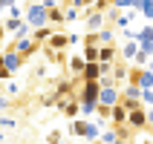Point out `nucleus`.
Returning <instances> with one entry per match:
<instances>
[{"instance_id": "f257e3e1", "label": "nucleus", "mask_w": 153, "mask_h": 144, "mask_svg": "<svg viewBox=\"0 0 153 144\" xmlns=\"http://www.w3.org/2000/svg\"><path fill=\"white\" fill-rule=\"evenodd\" d=\"M69 133L78 136V138H90V141H98V138H101V127L93 124V121H84V118L72 121V124H69Z\"/></svg>"}, {"instance_id": "f03ea898", "label": "nucleus", "mask_w": 153, "mask_h": 144, "mask_svg": "<svg viewBox=\"0 0 153 144\" xmlns=\"http://www.w3.org/2000/svg\"><path fill=\"white\" fill-rule=\"evenodd\" d=\"M23 20L32 29H38V26H46L49 23V9H43V3H29L23 12Z\"/></svg>"}, {"instance_id": "7ed1b4c3", "label": "nucleus", "mask_w": 153, "mask_h": 144, "mask_svg": "<svg viewBox=\"0 0 153 144\" xmlns=\"http://www.w3.org/2000/svg\"><path fill=\"white\" fill-rule=\"evenodd\" d=\"M98 95H101V84L98 81H84L81 89H75V98L81 104H98Z\"/></svg>"}, {"instance_id": "20e7f679", "label": "nucleus", "mask_w": 153, "mask_h": 144, "mask_svg": "<svg viewBox=\"0 0 153 144\" xmlns=\"http://www.w3.org/2000/svg\"><path fill=\"white\" fill-rule=\"evenodd\" d=\"M23 61H26V58H20V55H17V49H12V46H6V49H3V69H6L9 75H15L17 69L23 66Z\"/></svg>"}, {"instance_id": "39448f33", "label": "nucleus", "mask_w": 153, "mask_h": 144, "mask_svg": "<svg viewBox=\"0 0 153 144\" xmlns=\"http://www.w3.org/2000/svg\"><path fill=\"white\" fill-rule=\"evenodd\" d=\"M9 46H12V49H17V55H20V58H29V55H35V52H38V46H41V43H35L32 38H17V41H9Z\"/></svg>"}, {"instance_id": "423d86ee", "label": "nucleus", "mask_w": 153, "mask_h": 144, "mask_svg": "<svg viewBox=\"0 0 153 144\" xmlns=\"http://www.w3.org/2000/svg\"><path fill=\"white\" fill-rule=\"evenodd\" d=\"M119 101H121V92L116 89V84L113 86H101V95H98V104H101V107H116Z\"/></svg>"}, {"instance_id": "0eeeda50", "label": "nucleus", "mask_w": 153, "mask_h": 144, "mask_svg": "<svg viewBox=\"0 0 153 144\" xmlns=\"http://www.w3.org/2000/svg\"><path fill=\"white\" fill-rule=\"evenodd\" d=\"M127 127H130V130H142V127H147V112L142 110V107H136V110H130V112H127Z\"/></svg>"}, {"instance_id": "6e6552de", "label": "nucleus", "mask_w": 153, "mask_h": 144, "mask_svg": "<svg viewBox=\"0 0 153 144\" xmlns=\"http://www.w3.org/2000/svg\"><path fill=\"white\" fill-rule=\"evenodd\" d=\"M72 95H75V81H58L55 84V101H64Z\"/></svg>"}, {"instance_id": "1a4fd4ad", "label": "nucleus", "mask_w": 153, "mask_h": 144, "mask_svg": "<svg viewBox=\"0 0 153 144\" xmlns=\"http://www.w3.org/2000/svg\"><path fill=\"white\" fill-rule=\"evenodd\" d=\"M55 107H58V110L64 112L67 118H75V115H78V110H81V107H78V98H75V95H72V98H64V101H58Z\"/></svg>"}, {"instance_id": "9d476101", "label": "nucleus", "mask_w": 153, "mask_h": 144, "mask_svg": "<svg viewBox=\"0 0 153 144\" xmlns=\"http://www.w3.org/2000/svg\"><path fill=\"white\" fill-rule=\"evenodd\" d=\"M43 46H49V49H55V52H64L69 46V35H64V32H52V38Z\"/></svg>"}, {"instance_id": "9b49d317", "label": "nucleus", "mask_w": 153, "mask_h": 144, "mask_svg": "<svg viewBox=\"0 0 153 144\" xmlns=\"http://www.w3.org/2000/svg\"><path fill=\"white\" fill-rule=\"evenodd\" d=\"M52 32H55V26H49V23H46V26H38V29H32V41L43 46V43L52 38Z\"/></svg>"}, {"instance_id": "f8f14e48", "label": "nucleus", "mask_w": 153, "mask_h": 144, "mask_svg": "<svg viewBox=\"0 0 153 144\" xmlns=\"http://www.w3.org/2000/svg\"><path fill=\"white\" fill-rule=\"evenodd\" d=\"M116 58H119V46L107 43V46H101V49H98V61H101V64H113Z\"/></svg>"}, {"instance_id": "ddd939ff", "label": "nucleus", "mask_w": 153, "mask_h": 144, "mask_svg": "<svg viewBox=\"0 0 153 144\" xmlns=\"http://www.w3.org/2000/svg\"><path fill=\"white\" fill-rule=\"evenodd\" d=\"M110 121L119 127V124H127V110H124V104H116L110 107Z\"/></svg>"}, {"instance_id": "4468645a", "label": "nucleus", "mask_w": 153, "mask_h": 144, "mask_svg": "<svg viewBox=\"0 0 153 144\" xmlns=\"http://www.w3.org/2000/svg\"><path fill=\"white\" fill-rule=\"evenodd\" d=\"M84 66H87L84 55H81V58H78V55H75V58H69V75H72V78H81V75H84Z\"/></svg>"}, {"instance_id": "2eb2a0df", "label": "nucleus", "mask_w": 153, "mask_h": 144, "mask_svg": "<svg viewBox=\"0 0 153 144\" xmlns=\"http://www.w3.org/2000/svg\"><path fill=\"white\" fill-rule=\"evenodd\" d=\"M136 52H139V43H124V46H119V58L121 61H130V58H136Z\"/></svg>"}, {"instance_id": "dca6fc26", "label": "nucleus", "mask_w": 153, "mask_h": 144, "mask_svg": "<svg viewBox=\"0 0 153 144\" xmlns=\"http://www.w3.org/2000/svg\"><path fill=\"white\" fill-rule=\"evenodd\" d=\"M104 15L101 12H93V15H90V20H87V32H98V29H104Z\"/></svg>"}, {"instance_id": "f3484780", "label": "nucleus", "mask_w": 153, "mask_h": 144, "mask_svg": "<svg viewBox=\"0 0 153 144\" xmlns=\"http://www.w3.org/2000/svg\"><path fill=\"white\" fill-rule=\"evenodd\" d=\"M61 23H67V20H64V9L52 6L49 9V26H61Z\"/></svg>"}, {"instance_id": "a211bd4d", "label": "nucleus", "mask_w": 153, "mask_h": 144, "mask_svg": "<svg viewBox=\"0 0 153 144\" xmlns=\"http://www.w3.org/2000/svg\"><path fill=\"white\" fill-rule=\"evenodd\" d=\"M23 23H26L23 17H9V20H3V26H6V35H9V32L15 35V32H17V29H20Z\"/></svg>"}, {"instance_id": "6ab92c4d", "label": "nucleus", "mask_w": 153, "mask_h": 144, "mask_svg": "<svg viewBox=\"0 0 153 144\" xmlns=\"http://www.w3.org/2000/svg\"><path fill=\"white\" fill-rule=\"evenodd\" d=\"M95 38H98V43H104V46H107V43H113V29H98V32H95Z\"/></svg>"}, {"instance_id": "aec40b11", "label": "nucleus", "mask_w": 153, "mask_h": 144, "mask_svg": "<svg viewBox=\"0 0 153 144\" xmlns=\"http://www.w3.org/2000/svg\"><path fill=\"white\" fill-rule=\"evenodd\" d=\"M142 0H113V6L116 9H139Z\"/></svg>"}, {"instance_id": "412c9836", "label": "nucleus", "mask_w": 153, "mask_h": 144, "mask_svg": "<svg viewBox=\"0 0 153 144\" xmlns=\"http://www.w3.org/2000/svg\"><path fill=\"white\" fill-rule=\"evenodd\" d=\"M113 78H116V81H127V69H124V64L113 66Z\"/></svg>"}, {"instance_id": "4be33fe9", "label": "nucleus", "mask_w": 153, "mask_h": 144, "mask_svg": "<svg viewBox=\"0 0 153 144\" xmlns=\"http://www.w3.org/2000/svg\"><path fill=\"white\" fill-rule=\"evenodd\" d=\"M101 141H104V144H116V141H119V133L110 130V133H104V136H101Z\"/></svg>"}, {"instance_id": "5701e85b", "label": "nucleus", "mask_w": 153, "mask_h": 144, "mask_svg": "<svg viewBox=\"0 0 153 144\" xmlns=\"http://www.w3.org/2000/svg\"><path fill=\"white\" fill-rule=\"evenodd\" d=\"M139 9H142L147 17H153V0H142V3H139Z\"/></svg>"}, {"instance_id": "b1692460", "label": "nucleus", "mask_w": 153, "mask_h": 144, "mask_svg": "<svg viewBox=\"0 0 153 144\" xmlns=\"http://www.w3.org/2000/svg\"><path fill=\"white\" fill-rule=\"evenodd\" d=\"M95 0H69V6H75V9H90Z\"/></svg>"}, {"instance_id": "393cba45", "label": "nucleus", "mask_w": 153, "mask_h": 144, "mask_svg": "<svg viewBox=\"0 0 153 144\" xmlns=\"http://www.w3.org/2000/svg\"><path fill=\"white\" fill-rule=\"evenodd\" d=\"M78 12H81V9H75V6H69L67 12H64V20H67V23H69V20H75V17H78Z\"/></svg>"}, {"instance_id": "a878e982", "label": "nucleus", "mask_w": 153, "mask_h": 144, "mask_svg": "<svg viewBox=\"0 0 153 144\" xmlns=\"http://www.w3.org/2000/svg\"><path fill=\"white\" fill-rule=\"evenodd\" d=\"M6 49V26H3V20H0V52Z\"/></svg>"}, {"instance_id": "bb28decb", "label": "nucleus", "mask_w": 153, "mask_h": 144, "mask_svg": "<svg viewBox=\"0 0 153 144\" xmlns=\"http://www.w3.org/2000/svg\"><path fill=\"white\" fill-rule=\"evenodd\" d=\"M49 144H64V138H61V133L55 130V133H49V138H46Z\"/></svg>"}, {"instance_id": "cd10ccee", "label": "nucleus", "mask_w": 153, "mask_h": 144, "mask_svg": "<svg viewBox=\"0 0 153 144\" xmlns=\"http://www.w3.org/2000/svg\"><path fill=\"white\" fill-rule=\"evenodd\" d=\"M41 104H43V107H55L58 101H55V95H43V98H41Z\"/></svg>"}, {"instance_id": "c85d7f7f", "label": "nucleus", "mask_w": 153, "mask_h": 144, "mask_svg": "<svg viewBox=\"0 0 153 144\" xmlns=\"http://www.w3.org/2000/svg\"><path fill=\"white\" fill-rule=\"evenodd\" d=\"M17 0H0V12H9V6H15Z\"/></svg>"}, {"instance_id": "c756f323", "label": "nucleus", "mask_w": 153, "mask_h": 144, "mask_svg": "<svg viewBox=\"0 0 153 144\" xmlns=\"http://www.w3.org/2000/svg\"><path fill=\"white\" fill-rule=\"evenodd\" d=\"M9 17H20V6H17V3H15V6H9Z\"/></svg>"}, {"instance_id": "7c9ffc66", "label": "nucleus", "mask_w": 153, "mask_h": 144, "mask_svg": "<svg viewBox=\"0 0 153 144\" xmlns=\"http://www.w3.org/2000/svg\"><path fill=\"white\" fill-rule=\"evenodd\" d=\"M0 127H3V130H6V127L12 130V127H15V121H12V118H0Z\"/></svg>"}, {"instance_id": "2f4dec72", "label": "nucleus", "mask_w": 153, "mask_h": 144, "mask_svg": "<svg viewBox=\"0 0 153 144\" xmlns=\"http://www.w3.org/2000/svg\"><path fill=\"white\" fill-rule=\"evenodd\" d=\"M43 3V9H52V6H58V0H41Z\"/></svg>"}, {"instance_id": "473e14b6", "label": "nucleus", "mask_w": 153, "mask_h": 144, "mask_svg": "<svg viewBox=\"0 0 153 144\" xmlns=\"http://www.w3.org/2000/svg\"><path fill=\"white\" fill-rule=\"evenodd\" d=\"M147 124H150V127H153V110L147 112Z\"/></svg>"}, {"instance_id": "72a5a7b5", "label": "nucleus", "mask_w": 153, "mask_h": 144, "mask_svg": "<svg viewBox=\"0 0 153 144\" xmlns=\"http://www.w3.org/2000/svg\"><path fill=\"white\" fill-rule=\"evenodd\" d=\"M0 107H9V101H6V98H0Z\"/></svg>"}, {"instance_id": "f704fd0d", "label": "nucleus", "mask_w": 153, "mask_h": 144, "mask_svg": "<svg viewBox=\"0 0 153 144\" xmlns=\"http://www.w3.org/2000/svg\"><path fill=\"white\" fill-rule=\"evenodd\" d=\"M3 141H6V136H3V133H0V144H3Z\"/></svg>"}, {"instance_id": "c9c22d12", "label": "nucleus", "mask_w": 153, "mask_h": 144, "mask_svg": "<svg viewBox=\"0 0 153 144\" xmlns=\"http://www.w3.org/2000/svg\"><path fill=\"white\" fill-rule=\"evenodd\" d=\"M67 3H69V0H67Z\"/></svg>"}, {"instance_id": "e433bc0d", "label": "nucleus", "mask_w": 153, "mask_h": 144, "mask_svg": "<svg viewBox=\"0 0 153 144\" xmlns=\"http://www.w3.org/2000/svg\"><path fill=\"white\" fill-rule=\"evenodd\" d=\"M95 144H98V141H95Z\"/></svg>"}]
</instances>
